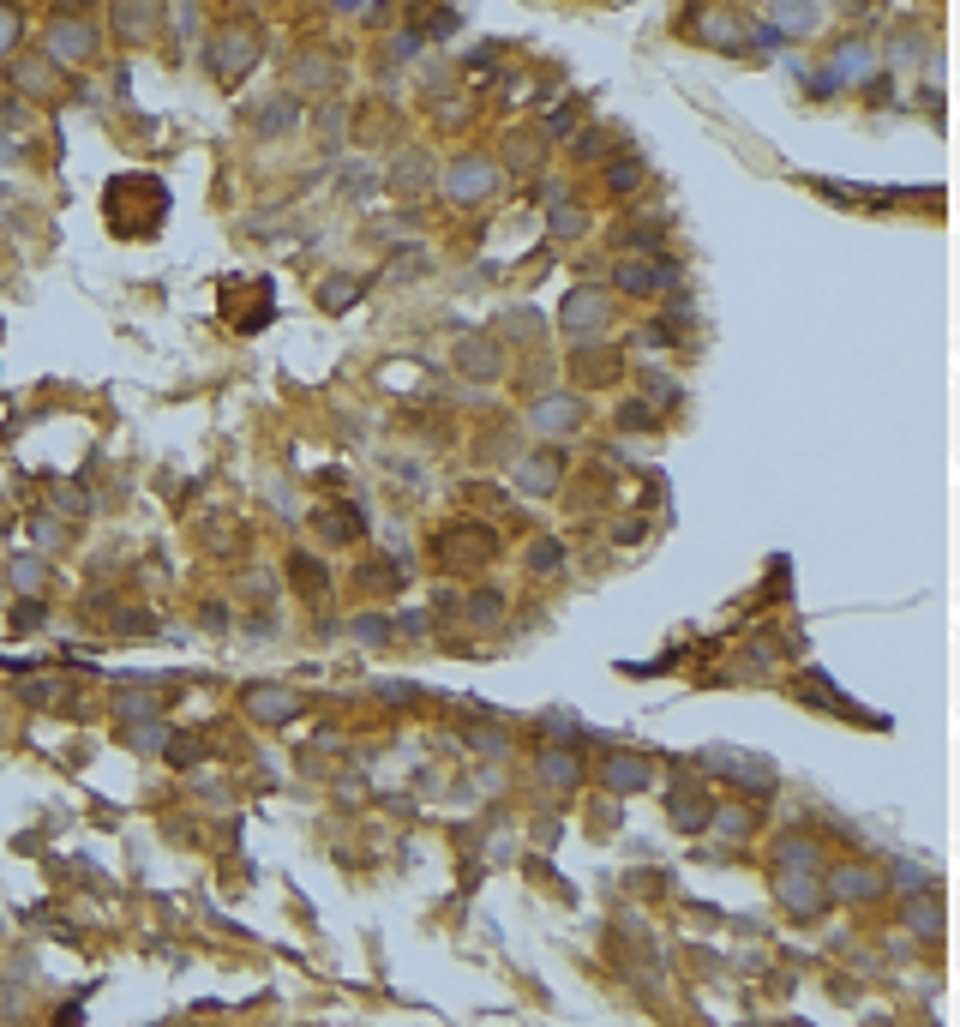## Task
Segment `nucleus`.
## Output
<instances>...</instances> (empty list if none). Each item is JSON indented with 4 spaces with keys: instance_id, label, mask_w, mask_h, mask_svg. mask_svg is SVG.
<instances>
[{
    "instance_id": "1",
    "label": "nucleus",
    "mask_w": 960,
    "mask_h": 1027,
    "mask_svg": "<svg viewBox=\"0 0 960 1027\" xmlns=\"http://www.w3.org/2000/svg\"><path fill=\"white\" fill-rule=\"evenodd\" d=\"M90 48H97V25L90 18H72V13H60V18H48V30H43V55L48 60H85Z\"/></svg>"
},
{
    "instance_id": "2",
    "label": "nucleus",
    "mask_w": 960,
    "mask_h": 1027,
    "mask_svg": "<svg viewBox=\"0 0 960 1027\" xmlns=\"http://www.w3.org/2000/svg\"><path fill=\"white\" fill-rule=\"evenodd\" d=\"M445 192H450V199H462V204H480V199L499 192V169H492L487 157H457V162H450V174H445Z\"/></svg>"
},
{
    "instance_id": "3",
    "label": "nucleus",
    "mask_w": 960,
    "mask_h": 1027,
    "mask_svg": "<svg viewBox=\"0 0 960 1027\" xmlns=\"http://www.w3.org/2000/svg\"><path fill=\"white\" fill-rule=\"evenodd\" d=\"M253 60H258V36H253V30H222L216 48H211V67H216L222 85H241V78L253 73Z\"/></svg>"
},
{
    "instance_id": "4",
    "label": "nucleus",
    "mask_w": 960,
    "mask_h": 1027,
    "mask_svg": "<svg viewBox=\"0 0 960 1027\" xmlns=\"http://www.w3.org/2000/svg\"><path fill=\"white\" fill-rule=\"evenodd\" d=\"M673 276H678V271H673L666 259H618L613 283H618L625 295H655V289H666Z\"/></svg>"
},
{
    "instance_id": "5",
    "label": "nucleus",
    "mask_w": 960,
    "mask_h": 1027,
    "mask_svg": "<svg viewBox=\"0 0 960 1027\" xmlns=\"http://www.w3.org/2000/svg\"><path fill=\"white\" fill-rule=\"evenodd\" d=\"M606 318H613V301H606V295H594V289H576L571 301H564V331H576V337L601 331Z\"/></svg>"
},
{
    "instance_id": "6",
    "label": "nucleus",
    "mask_w": 960,
    "mask_h": 1027,
    "mask_svg": "<svg viewBox=\"0 0 960 1027\" xmlns=\"http://www.w3.org/2000/svg\"><path fill=\"white\" fill-rule=\"evenodd\" d=\"M576 420H583V403H576V397H541V403L529 409L534 433H576Z\"/></svg>"
},
{
    "instance_id": "7",
    "label": "nucleus",
    "mask_w": 960,
    "mask_h": 1027,
    "mask_svg": "<svg viewBox=\"0 0 960 1027\" xmlns=\"http://www.w3.org/2000/svg\"><path fill=\"white\" fill-rule=\"evenodd\" d=\"M769 13H774V30H780V36H817V25H822L817 0H769Z\"/></svg>"
},
{
    "instance_id": "8",
    "label": "nucleus",
    "mask_w": 960,
    "mask_h": 1027,
    "mask_svg": "<svg viewBox=\"0 0 960 1027\" xmlns=\"http://www.w3.org/2000/svg\"><path fill=\"white\" fill-rule=\"evenodd\" d=\"M774 896L787 901V908L799 913V919H810V913L822 908V889H817V877H799V866H792V871H780V877H774Z\"/></svg>"
},
{
    "instance_id": "9",
    "label": "nucleus",
    "mask_w": 960,
    "mask_h": 1027,
    "mask_svg": "<svg viewBox=\"0 0 960 1027\" xmlns=\"http://www.w3.org/2000/svg\"><path fill=\"white\" fill-rule=\"evenodd\" d=\"M246 715L264 721V727H283L288 715H294V697H288L283 685H253V691H246Z\"/></svg>"
},
{
    "instance_id": "10",
    "label": "nucleus",
    "mask_w": 960,
    "mask_h": 1027,
    "mask_svg": "<svg viewBox=\"0 0 960 1027\" xmlns=\"http://www.w3.org/2000/svg\"><path fill=\"white\" fill-rule=\"evenodd\" d=\"M697 30H703V43H715V48H745L750 43V30L738 25L732 13H703V18H697Z\"/></svg>"
},
{
    "instance_id": "11",
    "label": "nucleus",
    "mask_w": 960,
    "mask_h": 1027,
    "mask_svg": "<svg viewBox=\"0 0 960 1027\" xmlns=\"http://www.w3.org/2000/svg\"><path fill=\"white\" fill-rule=\"evenodd\" d=\"M115 25H120L127 43H144L150 25H157V13H150V0H115Z\"/></svg>"
},
{
    "instance_id": "12",
    "label": "nucleus",
    "mask_w": 960,
    "mask_h": 1027,
    "mask_svg": "<svg viewBox=\"0 0 960 1027\" xmlns=\"http://www.w3.org/2000/svg\"><path fill=\"white\" fill-rule=\"evenodd\" d=\"M601 782L613 787V794H636V787H648V763L643 757H613V763L601 769Z\"/></svg>"
},
{
    "instance_id": "13",
    "label": "nucleus",
    "mask_w": 960,
    "mask_h": 1027,
    "mask_svg": "<svg viewBox=\"0 0 960 1027\" xmlns=\"http://www.w3.org/2000/svg\"><path fill=\"white\" fill-rule=\"evenodd\" d=\"M871 67H876V55H871V48H864V43H846V48H841V60L829 67V78H834V85H859V78L871 73Z\"/></svg>"
},
{
    "instance_id": "14",
    "label": "nucleus",
    "mask_w": 960,
    "mask_h": 1027,
    "mask_svg": "<svg viewBox=\"0 0 960 1027\" xmlns=\"http://www.w3.org/2000/svg\"><path fill=\"white\" fill-rule=\"evenodd\" d=\"M876 889H883V877H876V871H859V866L834 871V896H846V901H871Z\"/></svg>"
},
{
    "instance_id": "15",
    "label": "nucleus",
    "mask_w": 960,
    "mask_h": 1027,
    "mask_svg": "<svg viewBox=\"0 0 960 1027\" xmlns=\"http://www.w3.org/2000/svg\"><path fill=\"white\" fill-rule=\"evenodd\" d=\"M294 120H301V109H294L288 97H271L264 109H253V127H258V132H288Z\"/></svg>"
},
{
    "instance_id": "16",
    "label": "nucleus",
    "mask_w": 960,
    "mask_h": 1027,
    "mask_svg": "<svg viewBox=\"0 0 960 1027\" xmlns=\"http://www.w3.org/2000/svg\"><path fill=\"white\" fill-rule=\"evenodd\" d=\"M541 775H546L552 787H571L576 775H583V763H576L571 752H546V757H541Z\"/></svg>"
},
{
    "instance_id": "17",
    "label": "nucleus",
    "mask_w": 960,
    "mask_h": 1027,
    "mask_svg": "<svg viewBox=\"0 0 960 1027\" xmlns=\"http://www.w3.org/2000/svg\"><path fill=\"white\" fill-rule=\"evenodd\" d=\"M355 295H360V283H355V276H330L325 289H318V301H325L330 313H343V306H355Z\"/></svg>"
},
{
    "instance_id": "18",
    "label": "nucleus",
    "mask_w": 960,
    "mask_h": 1027,
    "mask_svg": "<svg viewBox=\"0 0 960 1027\" xmlns=\"http://www.w3.org/2000/svg\"><path fill=\"white\" fill-rule=\"evenodd\" d=\"M552 481H559V463H552V457L522 463V487H529V493H552Z\"/></svg>"
},
{
    "instance_id": "19",
    "label": "nucleus",
    "mask_w": 960,
    "mask_h": 1027,
    "mask_svg": "<svg viewBox=\"0 0 960 1027\" xmlns=\"http://www.w3.org/2000/svg\"><path fill=\"white\" fill-rule=\"evenodd\" d=\"M504 157L516 162V169H534L541 162V132H511V150Z\"/></svg>"
},
{
    "instance_id": "20",
    "label": "nucleus",
    "mask_w": 960,
    "mask_h": 1027,
    "mask_svg": "<svg viewBox=\"0 0 960 1027\" xmlns=\"http://www.w3.org/2000/svg\"><path fill=\"white\" fill-rule=\"evenodd\" d=\"M462 367H469V373H480V379H492V373H499V348H487V343H462Z\"/></svg>"
},
{
    "instance_id": "21",
    "label": "nucleus",
    "mask_w": 960,
    "mask_h": 1027,
    "mask_svg": "<svg viewBox=\"0 0 960 1027\" xmlns=\"http://www.w3.org/2000/svg\"><path fill=\"white\" fill-rule=\"evenodd\" d=\"M18 85H25V90H55V67H48V55L43 60H18Z\"/></svg>"
},
{
    "instance_id": "22",
    "label": "nucleus",
    "mask_w": 960,
    "mask_h": 1027,
    "mask_svg": "<svg viewBox=\"0 0 960 1027\" xmlns=\"http://www.w3.org/2000/svg\"><path fill=\"white\" fill-rule=\"evenodd\" d=\"M673 824H678V829H697V824H703V799L690 794V787H678V799H673Z\"/></svg>"
},
{
    "instance_id": "23",
    "label": "nucleus",
    "mask_w": 960,
    "mask_h": 1027,
    "mask_svg": "<svg viewBox=\"0 0 960 1027\" xmlns=\"http://www.w3.org/2000/svg\"><path fill=\"white\" fill-rule=\"evenodd\" d=\"M552 234H583V211H576L564 192L552 199Z\"/></svg>"
},
{
    "instance_id": "24",
    "label": "nucleus",
    "mask_w": 960,
    "mask_h": 1027,
    "mask_svg": "<svg viewBox=\"0 0 960 1027\" xmlns=\"http://www.w3.org/2000/svg\"><path fill=\"white\" fill-rule=\"evenodd\" d=\"M906 926H918V931L936 938V931H943V908H936V901H918V908H906Z\"/></svg>"
},
{
    "instance_id": "25",
    "label": "nucleus",
    "mask_w": 960,
    "mask_h": 1027,
    "mask_svg": "<svg viewBox=\"0 0 960 1027\" xmlns=\"http://www.w3.org/2000/svg\"><path fill=\"white\" fill-rule=\"evenodd\" d=\"M343 187H348V199H366V192L378 187V169H366V162H360V169H343Z\"/></svg>"
},
{
    "instance_id": "26",
    "label": "nucleus",
    "mask_w": 960,
    "mask_h": 1027,
    "mask_svg": "<svg viewBox=\"0 0 960 1027\" xmlns=\"http://www.w3.org/2000/svg\"><path fill=\"white\" fill-rule=\"evenodd\" d=\"M601 150H606V132H601V127L583 132V139H571V157H576V162H594Z\"/></svg>"
},
{
    "instance_id": "27",
    "label": "nucleus",
    "mask_w": 960,
    "mask_h": 1027,
    "mask_svg": "<svg viewBox=\"0 0 960 1027\" xmlns=\"http://www.w3.org/2000/svg\"><path fill=\"white\" fill-rule=\"evenodd\" d=\"M120 715H127V721H157V703L139 697V691H127V697H120Z\"/></svg>"
},
{
    "instance_id": "28",
    "label": "nucleus",
    "mask_w": 960,
    "mask_h": 1027,
    "mask_svg": "<svg viewBox=\"0 0 960 1027\" xmlns=\"http://www.w3.org/2000/svg\"><path fill=\"white\" fill-rule=\"evenodd\" d=\"M636 181H643V169H636V162H613V169H606V187H613V192H631Z\"/></svg>"
},
{
    "instance_id": "29",
    "label": "nucleus",
    "mask_w": 960,
    "mask_h": 1027,
    "mask_svg": "<svg viewBox=\"0 0 960 1027\" xmlns=\"http://www.w3.org/2000/svg\"><path fill=\"white\" fill-rule=\"evenodd\" d=\"M559 559H564V553L552 547V541H534V547H529V565H534V571H559Z\"/></svg>"
},
{
    "instance_id": "30",
    "label": "nucleus",
    "mask_w": 960,
    "mask_h": 1027,
    "mask_svg": "<svg viewBox=\"0 0 960 1027\" xmlns=\"http://www.w3.org/2000/svg\"><path fill=\"white\" fill-rule=\"evenodd\" d=\"M18 30H25V25H18V13H13V6H0V55H13Z\"/></svg>"
},
{
    "instance_id": "31",
    "label": "nucleus",
    "mask_w": 960,
    "mask_h": 1027,
    "mask_svg": "<svg viewBox=\"0 0 960 1027\" xmlns=\"http://www.w3.org/2000/svg\"><path fill=\"white\" fill-rule=\"evenodd\" d=\"M13 577H18V589H43V559H18Z\"/></svg>"
},
{
    "instance_id": "32",
    "label": "nucleus",
    "mask_w": 960,
    "mask_h": 1027,
    "mask_svg": "<svg viewBox=\"0 0 960 1027\" xmlns=\"http://www.w3.org/2000/svg\"><path fill=\"white\" fill-rule=\"evenodd\" d=\"M325 535H330V541H348V535H355V511H343V517L330 511V517H325Z\"/></svg>"
},
{
    "instance_id": "33",
    "label": "nucleus",
    "mask_w": 960,
    "mask_h": 1027,
    "mask_svg": "<svg viewBox=\"0 0 960 1027\" xmlns=\"http://www.w3.org/2000/svg\"><path fill=\"white\" fill-rule=\"evenodd\" d=\"M355 637H360V643H385L390 625H385V619H355Z\"/></svg>"
},
{
    "instance_id": "34",
    "label": "nucleus",
    "mask_w": 960,
    "mask_h": 1027,
    "mask_svg": "<svg viewBox=\"0 0 960 1027\" xmlns=\"http://www.w3.org/2000/svg\"><path fill=\"white\" fill-rule=\"evenodd\" d=\"M420 174H427V157H408V162L397 169V187H415Z\"/></svg>"
},
{
    "instance_id": "35",
    "label": "nucleus",
    "mask_w": 960,
    "mask_h": 1027,
    "mask_svg": "<svg viewBox=\"0 0 960 1027\" xmlns=\"http://www.w3.org/2000/svg\"><path fill=\"white\" fill-rule=\"evenodd\" d=\"M330 78V60H301V85H325Z\"/></svg>"
},
{
    "instance_id": "36",
    "label": "nucleus",
    "mask_w": 960,
    "mask_h": 1027,
    "mask_svg": "<svg viewBox=\"0 0 960 1027\" xmlns=\"http://www.w3.org/2000/svg\"><path fill=\"white\" fill-rule=\"evenodd\" d=\"M469 613H474V619H499V595H474Z\"/></svg>"
},
{
    "instance_id": "37",
    "label": "nucleus",
    "mask_w": 960,
    "mask_h": 1027,
    "mask_svg": "<svg viewBox=\"0 0 960 1027\" xmlns=\"http://www.w3.org/2000/svg\"><path fill=\"white\" fill-rule=\"evenodd\" d=\"M390 55H397V60H415V36H408V30H402V36H390Z\"/></svg>"
}]
</instances>
